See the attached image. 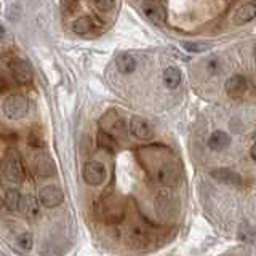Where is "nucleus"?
Instances as JSON below:
<instances>
[{"instance_id": "5701e85b", "label": "nucleus", "mask_w": 256, "mask_h": 256, "mask_svg": "<svg viewBox=\"0 0 256 256\" xmlns=\"http://www.w3.org/2000/svg\"><path fill=\"white\" fill-rule=\"evenodd\" d=\"M62 5H64V8H66L68 13L76 12V8H77V4L74 2V0H62Z\"/></svg>"}, {"instance_id": "4468645a", "label": "nucleus", "mask_w": 256, "mask_h": 256, "mask_svg": "<svg viewBox=\"0 0 256 256\" xmlns=\"http://www.w3.org/2000/svg\"><path fill=\"white\" fill-rule=\"evenodd\" d=\"M38 202L40 200H37L36 197H32V196H26V197H22L21 200V208L20 210L28 216V218H37L38 216Z\"/></svg>"}, {"instance_id": "39448f33", "label": "nucleus", "mask_w": 256, "mask_h": 256, "mask_svg": "<svg viewBox=\"0 0 256 256\" xmlns=\"http://www.w3.org/2000/svg\"><path fill=\"white\" fill-rule=\"evenodd\" d=\"M82 174L86 184H90V186H100L106 180V168H104L102 164L92 160V162L85 164Z\"/></svg>"}, {"instance_id": "6e6552de", "label": "nucleus", "mask_w": 256, "mask_h": 256, "mask_svg": "<svg viewBox=\"0 0 256 256\" xmlns=\"http://www.w3.org/2000/svg\"><path fill=\"white\" fill-rule=\"evenodd\" d=\"M248 88V82L244 76H232L230 78L226 80V85H224V90H226L228 96L230 98H240L244 96Z\"/></svg>"}, {"instance_id": "412c9836", "label": "nucleus", "mask_w": 256, "mask_h": 256, "mask_svg": "<svg viewBox=\"0 0 256 256\" xmlns=\"http://www.w3.org/2000/svg\"><path fill=\"white\" fill-rule=\"evenodd\" d=\"M116 4H117V0H94V6L104 13H109L114 10Z\"/></svg>"}, {"instance_id": "aec40b11", "label": "nucleus", "mask_w": 256, "mask_h": 256, "mask_svg": "<svg viewBox=\"0 0 256 256\" xmlns=\"http://www.w3.org/2000/svg\"><path fill=\"white\" fill-rule=\"evenodd\" d=\"M98 141H100V146L102 148V149H108V150H116V140L112 138L110 134H108V133H101L100 134V138H98Z\"/></svg>"}, {"instance_id": "2eb2a0df", "label": "nucleus", "mask_w": 256, "mask_h": 256, "mask_svg": "<svg viewBox=\"0 0 256 256\" xmlns=\"http://www.w3.org/2000/svg\"><path fill=\"white\" fill-rule=\"evenodd\" d=\"M21 200H22V197L20 196V192L16 189H5V192H4V205H5L6 210H10V212L20 210Z\"/></svg>"}, {"instance_id": "b1692460", "label": "nucleus", "mask_w": 256, "mask_h": 256, "mask_svg": "<svg viewBox=\"0 0 256 256\" xmlns=\"http://www.w3.org/2000/svg\"><path fill=\"white\" fill-rule=\"evenodd\" d=\"M250 156H252V158L256 162V144H254V146H252V149H250Z\"/></svg>"}, {"instance_id": "f3484780", "label": "nucleus", "mask_w": 256, "mask_h": 256, "mask_svg": "<svg viewBox=\"0 0 256 256\" xmlns=\"http://www.w3.org/2000/svg\"><path fill=\"white\" fill-rule=\"evenodd\" d=\"M93 29V21L88 16H80L74 22H72V30L76 34H88Z\"/></svg>"}, {"instance_id": "ddd939ff", "label": "nucleus", "mask_w": 256, "mask_h": 256, "mask_svg": "<svg viewBox=\"0 0 256 256\" xmlns=\"http://www.w3.org/2000/svg\"><path fill=\"white\" fill-rule=\"evenodd\" d=\"M181 78H182V74L176 66H170L164 70V84L166 85V88H170V90H174V88L180 86Z\"/></svg>"}, {"instance_id": "a878e982", "label": "nucleus", "mask_w": 256, "mask_h": 256, "mask_svg": "<svg viewBox=\"0 0 256 256\" xmlns=\"http://www.w3.org/2000/svg\"><path fill=\"white\" fill-rule=\"evenodd\" d=\"M254 138H256V132H254Z\"/></svg>"}, {"instance_id": "f03ea898", "label": "nucleus", "mask_w": 256, "mask_h": 256, "mask_svg": "<svg viewBox=\"0 0 256 256\" xmlns=\"http://www.w3.org/2000/svg\"><path fill=\"white\" fill-rule=\"evenodd\" d=\"M125 216V208L118 198L106 197L101 200V218L108 224L120 222Z\"/></svg>"}, {"instance_id": "423d86ee", "label": "nucleus", "mask_w": 256, "mask_h": 256, "mask_svg": "<svg viewBox=\"0 0 256 256\" xmlns=\"http://www.w3.org/2000/svg\"><path fill=\"white\" fill-rule=\"evenodd\" d=\"M40 204L46 208H54L64 202V192L56 186H46L38 192Z\"/></svg>"}, {"instance_id": "9b49d317", "label": "nucleus", "mask_w": 256, "mask_h": 256, "mask_svg": "<svg viewBox=\"0 0 256 256\" xmlns=\"http://www.w3.org/2000/svg\"><path fill=\"white\" fill-rule=\"evenodd\" d=\"M254 18H256V4L246 2L237 10V13L234 16V21H236V24H245V22L253 21Z\"/></svg>"}, {"instance_id": "9d476101", "label": "nucleus", "mask_w": 256, "mask_h": 256, "mask_svg": "<svg viewBox=\"0 0 256 256\" xmlns=\"http://www.w3.org/2000/svg\"><path fill=\"white\" fill-rule=\"evenodd\" d=\"M212 176L214 180L226 182V184H232V186H240V184H242V176L236 172L229 170V168H218V170H213Z\"/></svg>"}, {"instance_id": "a211bd4d", "label": "nucleus", "mask_w": 256, "mask_h": 256, "mask_svg": "<svg viewBox=\"0 0 256 256\" xmlns=\"http://www.w3.org/2000/svg\"><path fill=\"white\" fill-rule=\"evenodd\" d=\"M36 170L40 176H50L53 173V162L46 156L38 157L36 162Z\"/></svg>"}, {"instance_id": "f8f14e48", "label": "nucleus", "mask_w": 256, "mask_h": 256, "mask_svg": "<svg viewBox=\"0 0 256 256\" xmlns=\"http://www.w3.org/2000/svg\"><path fill=\"white\" fill-rule=\"evenodd\" d=\"M229 144H230V136L222 130L212 133L210 140H208V148L212 150H224Z\"/></svg>"}, {"instance_id": "20e7f679", "label": "nucleus", "mask_w": 256, "mask_h": 256, "mask_svg": "<svg viewBox=\"0 0 256 256\" xmlns=\"http://www.w3.org/2000/svg\"><path fill=\"white\" fill-rule=\"evenodd\" d=\"M10 72L13 78L18 82L20 85H29L34 78V70H32L30 62L26 60H21V58H14L10 61Z\"/></svg>"}, {"instance_id": "0eeeda50", "label": "nucleus", "mask_w": 256, "mask_h": 256, "mask_svg": "<svg viewBox=\"0 0 256 256\" xmlns=\"http://www.w3.org/2000/svg\"><path fill=\"white\" fill-rule=\"evenodd\" d=\"M128 126H130L132 134L134 136V138H138V140H150L152 134H154L150 124L148 122L146 118L138 117V116H134V117L130 118V125H128Z\"/></svg>"}, {"instance_id": "4be33fe9", "label": "nucleus", "mask_w": 256, "mask_h": 256, "mask_svg": "<svg viewBox=\"0 0 256 256\" xmlns=\"http://www.w3.org/2000/svg\"><path fill=\"white\" fill-rule=\"evenodd\" d=\"M182 46H184V50L192 52V53H200V52H205V50H206V45H202V44H192V42L182 44Z\"/></svg>"}, {"instance_id": "6ab92c4d", "label": "nucleus", "mask_w": 256, "mask_h": 256, "mask_svg": "<svg viewBox=\"0 0 256 256\" xmlns=\"http://www.w3.org/2000/svg\"><path fill=\"white\" fill-rule=\"evenodd\" d=\"M16 244H18V246L21 248V250L29 252V250H32V246H34V238H32V236L29 234V232H22V234H20L18 237H16Z\"/></svg>"}, {"instance_id": "dca6fc26", "label": "nucleus", "mask_w": 256, "mask_h": 256, "mask_svg": "<svg viewBox=\"0 0 256 256\" xmlns=\"http://www.w3.org/2000/svg\"><path fill=\"white\" fill-rule=\"evenodd\" d=\"M117 69L122 72V74H132L136 69V60L132 54L122 53L117 56Z\"/></svg>"}, {"instance_id": "1a4fd4ad", "label": "nucleus", "mask_w": 256, "mask_h": 256, "mask_svg": "<svg viewBox=\"0 0 256 256\" xmlns=\"http://www.w3.org/2000/svg\"><path fill=\"white\" fill-rule=\"evenodd\" d=\"M142 12L146 14V18L156 24H162L166 21V12L165 8L160 5L158 2H154V0H149L142 5Z\"/></svg>"}, {"instance_id": "f257e3e1", "label": "nucleus", "mask_w": 256, "mask_h": 256, "mask_svg": "<svg viewBox=\"0 0 256 256\" xmlns=\"http://www.w3.org/2000/svg\"><path fill=\"white\" fill-rule=\"evenodd\" d=\"M2 172L5 178L12 182H21L24 180V166L21 157L16 152H8L4 158L2 164Z\"/></svg>"}, {"instance_id": "393cba45", "label": "nucleus", "mask_w": 256, "mask_h": 256, "mask_svg": "<svg viewBox=\"0 0 256 256\" xmlns=\"http://www.w3.org/2000/svg\"><path fill=\"white\" fill-rule=\"evenodd\" d=\"M253 54H254V60H256V45H254V48H253Z\"/></svg>"}, {"instance_id": "7ed1b4c3", "label": "nucleus", "mask_w": 256, "mask_h": 256, "mask_svg": "<svg viewBox=\"0 0 256 256\" xmlns=\"http://www.w3.org/2000/svg\"><path fill=\"white\" fill-rule=\"evenodd\" d=\"M29 102L22 94H12L4 101V114L10 120H20L26 117Z\"/></svg>"}]
</instances>
